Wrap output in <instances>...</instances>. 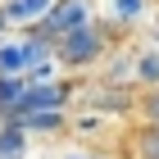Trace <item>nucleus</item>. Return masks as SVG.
Wrapping results in <instances>:
<instances>
[{
  "label": "nucleus",
  "instance_id": "f257e3e1",
  "mask_svg": "<svg viewBox=\"0 0 159 159\" xmlns=\"http://www.w3.org/2000/svg\"><path fill=\"white\" fill-rule=\"evenodd\" d=\"M55 59L64 64V68H91V64H100L105 59V27L91 18V23H82V27H73V32H64V37H55Z\"/></svg>",
  "mask_w": 159,
  "mask_h": 159
},
{
  "label": "nucleus",
  "instance_id": "f03ea898",
  "mask_svg": "<svg viewBox=\"0 0 159 159\" xmlns=\"http://www.w3.org/2000/svg\"><path fill=\"white\" fill-rule=\"evenodd\" d=\"M55 50H46V41L37 37H14V41H0V73H32L41 59H50Z\"/></svg>",
  "mask_w": 159,
  "mask_h": 159
},
{
  "label": "nucleus",
  "instance_id": "7ed1b4c3",
  "mask_svg": "<svg viewBox=\"0 0 159 159\" xmlns=\"http://www.w3.org/2000/svg\"><path fill=\"white\" fill-rule=\"evenodd\" d=\"M91 9H96L91 0H55V5H50V14L41 18V32L55 41V37H64V32H73V27L91 23V18H96Z\"/></svg>",
  "mask_w": 159,
  "mask_h": 159
},
{
  "label": "nucleus",
  "instance_id": "20e7f679",
  "mask_svg": "<svg viewBox=\"0 0 159 159\" xmlns=\"http://www.w3.org/2000/svg\"><path fill=\"white\" fill-rule=\"evenodd\" d=\"M64 100H68V86L64 82H32L27 86L23 105L14 114H46V109H64Z\"/></svg>",
  "mask_w": 159,
  "mask_h": 159
},
{
  "label": "nucleus",
  "instance_id": "39448f33",
  "mask_svg": "<svg viewBox=\"0 0 159 159\" xmlns=\"http://www.w3.org/2000/svg\"><path fill=\"white\" fill-rule=\"evenodd\" d=\"M96 9L114 27H136L150 18V0H96Z\"/></svg>",
  "mask_w": 159,
  "mask_h": 159
},
{
  "label": "nucleus",
  "instance_id": "423d86ee",
  "mask_svg": "<svg viewBox=\"0 0 159 159\" xmlns=\"http://www.w3.org/2000/svg\"><path fill=\"white\" fill-rule=\"evenodd\" d=\"M50 5L55 0H5L0 9H5V23H14V27H27V23L41 27V18L50 14Z\"/></svg>",
  "mask_w": 159,
  "mask_h": 159
},
{
  "label": "nucleus",
  "instance_id": "0eeeda50",
  "mask_svg": "<svg viewBox=\"0 0 159 159\" xmlns=\"http://www.w3.org/2000/svg\"><path fill=\"white\" fill-rule=\"evenodd\" d=\"M132 82L146 91V86H159V46H146V50H136V73Z\"/></svg>",
  "mask_w": 159,
  "mask_h": 159
},
{
  "label": "nucleus",
  "instance_id": "6e6552de",
  "mask_svg": "<svg viewBox=\"0 0 159 159\" xmlns=\"http://www.w3.org/2000/svg\"><path fill=\"white\" fill-rule=\"evenodd\" d=\"M27 155V127L18 118L9 127H0V159H23Z\"/></svg>",
  "mask_w": 159,
  "mask_h": 159
},
{
  "label": "nucleus",
  "instance_id": "1a4fd4ad",
  "mask_svg": "<svg viewBox=\"0 0 159 159\" xmlns=\"http://www.w3.org/2000/svg\"><path fill=\"white\" fill-rule=\"evenodd\" d=\"M132 150H136V159H159V127H155V123H141Z\"/></svg>",
  "mask_w": 159,
  "mask_h": 159
},
{
  "label": "nucleus",
  "instance_id": "9d476101",
  "mask_svg": "<svg viewBox=\"0 0 159 159\" xmlns=\"http://www.w3.org/2000/svg\"><path fill=\"white\" fill-rule=\"evenodd\" d=\"M136 118L159 127V86H146V91L136 96Z\"/></svg>",
  "mask_w": 159,
  "mask_h": 159
},
{
  "label": "nucleus",
  "instance_id": "9b49d317",
  "mask_svg": "<svg viewBox=\"0 0 159 159\" xmlns=\"http://www.w3.org/2000/svg\"><path fill=\"white\" fill-rule=\"evenodd\" d=\"M64 159H96V155H64Z\"/></svg>",
  "mask_w": 159,
  "mask_h": 159
}]
</instances>
